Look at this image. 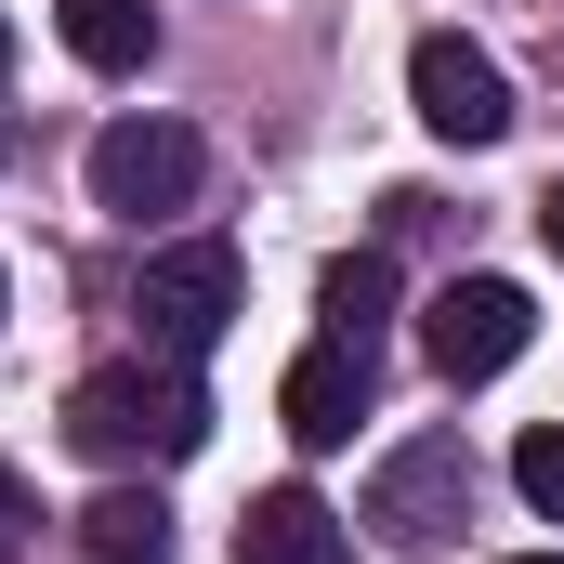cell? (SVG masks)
<instances>
[{
    "label": "cell",
    "mask_w": 564,
    "mask_h": 564,
    "mask_svg": "<svg viewBox=\"0 0 564 564\" xmlns=\"http://www.w3.org/2000/svg\"><path fill=\"white\" fill-rule=\"evenodd\" d=\"M197 433H210V408H197V381L158 355H119V368H93L79 394H66V446L79 459H106V473H171V459H197Z\"/></svg>",
    "instance_id": "cell-1"
},
{
    "label": "cell",
    "mask_w": 564,
    "mask_h": 564,
    "mask_svg": "<svg viewBox=\"0 0 564 564\" xmlns=\"http://www.w3.org/2000/svg\"><path fill=\"white\" fill-rule=\"evenodd\" d=\"M237 302H250V276H237L224 237H171V250H144V276H132V315H144V341H158L171 368H197V355L237 328Z\"/></svg>",
    "instance_id": "cell-2"
},
{
    "label": "cell",
    "mask_w": 564,
    "mask_h": 564,
    "mask_svg": "<svg viewBox=\"0 0 564 564\" xmlns=\"http://www.w3.org/2000/svg\"><path fill=\"white\" fill-rule=\"evenodd\" d=\"M197 171H210V144L184 132V119H106V132H93V210L158 224V210L197 197Z\"/></svg>",
    "instance_id": "cell-3"
},
{
    "label": "cell",
    "mask_w": 564,
    "mask_h": 564,
    "mask_svg": "<svg viewBox=\"0 0 564 564\" xmlns=\"http://www.w3.org/2000/svg\"><path fill=\"white\" fill-rule=\"evenodd\" d=\"M525 328H539V315H525L512 276H446L421 302V368L433 381H499V368L525 355Z\"/></svg>",
    "instance_id": "cell-4"
},
{
    "label": "cell",
    "mask_w": 564,
    "mask_h": 564,
    "mask_svg": "<svg viewBox=\"0 0 564 564\" xmlns=\"http://www.w3.org/2000/svg\"><path fill=\"white\" fill-rule=\"evenodd\" d=\"M408 106H421V132H446V144H499L512 132V79H499L459 26L408 40Z\"/></svg>",
    "instance_id": "cell-5"
},
{
    "label": "cell",
    "mask_w": 564,
    "mask_h": 564,
    "mask_svg": "<svg viewBox=\"0 0 564 564\" xmlns=\"http://www.w3.org/2000/svg\"><path fill=\"white\" fill-rule=\"evenodd\" d=\"M459 512H473V459H459V433L394 446V459H381V486H368V525H381L394 552H433Z\"/></svg>",
    "instance_id": "cell-6"
},
{
    "label": "cell",
    "mask_w": 564,
    "mask_h": 564,
    "mask_svg": "<svg viewBox=\"0 0 564 564\" xmlns=\"http://www.w3.org/2000/svg\"><path fill=\"white\" fill-rule=\"evenodd\" d=\"M276 421H289V446H355V421H368V341H315V355H289Z\"/></svg>",
    "instance_id": "cell-7"
},
{
    "label": "cell",
    "mask_w": 564,
    "mask_h": 564,
    "mask_svg": "<svg viewBox=\"0 0 564 564\" xmlns=\"http://www.w3.org/2000/svg\"><path fill=\"white\" fill-rule=\"evenodd\" d=\"M355 552V525L315 499V486H263L250 512H237V564H341Z\"/></svg>",
    "instance_id": "cell-8"
},
{
    "label": "cell",
    "mask_w": 564,
    "mask_h": 564,
    "mask_svg": "<svg viewBox=\"0 0 564 564\" xmlns=\"http://www.w3.org/2000/svg\"><path fill=\"white\" fill-rule=\"evenodd\" d=\"M53 26H66V53L106 66V79H132L144 53H158V0H53Z\"/></svg>",
    "instance_id": "cell-9"
},
{
    "label": "cell",
    "mask_w": 564,
    "mask_h": 564,
    "mask_svg": "<svg viewBox=\"0 0 564 564\" xmlns=\"http://www.w3.org/2000/svg\"><path fill=\"white\" fill-rule=\"evenodd\" d=\"M79 552H93V564H171V512H158V486H106V499L79 512Z\"/></svg>",
    "instance_id": "cell-10"
},
{
    "label": "cell",
    "mask_w": 564,
    "mask_h": 564,
    "mask_svg": "<svg viewBox=\"0 0 564 564\" xmlns=\"http://www.w3.org/2000/svg\"><path fill=\"white\" fill-rule=\"evenodd\" d=\"M315 315H328V341H381V315H394V263H381V250H341V263L315 276Z\"/></svg>",
    "instance_id": "cell-11"
},
{
    "label": "cell",
    "mask_w": 564,
    "mask_h": 564,
    "mask_svg": "<svg viewBox=\"0 0 564 564\" xmlns=\"http://www.w3.org/2000/svg\"><path fill=\"white\" fill-rule=\"evenodd\" d=\"M512 486H525V512H539V525H564V421H539L525 446H512Z\"/></svg>",
    "instance_id": "cell-12"
},
{
    "label": "cell",
    "mask_w": 564,
    "mask_h": 564,
    "mask_svg": "<svg viewBox=\"0 0 564 564\" xmlns=\"http://www.w3.org/2000/svg\"><path fill=\"white\" fill-rule=\"evenodd\" d=\"M26 525H40V512H26V473H13V459H0V564L26 552Z\"/></svg>",
    "instance_id": "cell-13"
},
{
    "label": "cell",
    "mask_w": 564,
    "mask_h": 564,
    "mask_svg": "<svg viewBox=\"0 0 564 564\" xmlns=\"http://www.w3.org/2000/svg\"><path fill=\"white\" fill-rule=\"evenodd\" d=\"M539 237H552V263H564V184H552V197H539Z\"/></svg>",
    "instance_id": "cell-14"
},
{
    "label": "cell",
    "mask_w": 564,
    "mask_h": 564,
    "mask_svg": "<svg viewBox=\"0 0 564 564\" xmlns=\"http://www.w3.org/2000/svg\"><path fill=\"white\" fill-rule=\"evenodd\" d=\"M512 564H564V552H512Z\"/></svg>",
    "instance_id": "cell-15"
},
{
    "label": "cell",
    "mask_w": 564,
    "mask_h": 564,
    "mask_svg": "<svg viewBox=\"0 0 564 564\" xmlns=\"http://www.w3.org/2000/svg\"><path fill=\"white\" fill-rule=\"evenodd\" d=\"M0 66H13V26H0Z\"/></svg>",
    "instance_id": "cell-16"
},
{
    "label": "cell",
    "mask_w": 564,
    "mask_h": 564,
    "mask_svg": "<svg viewBox=\"0 0 564 564\" xmlns=\"http://www.w3.org/2000/svg\"><path fill=\"white\" fill-rule=\"evenodd\" d=\"M0 302H13V289H0Z\"/></svg>",
    "instance_id": "cell-17"
}]
</instances>
